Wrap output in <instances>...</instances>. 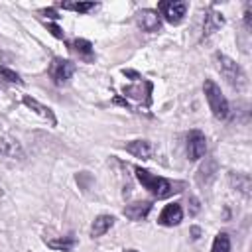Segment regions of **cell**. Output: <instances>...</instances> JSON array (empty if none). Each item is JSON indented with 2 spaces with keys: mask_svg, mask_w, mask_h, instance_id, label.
Here are the masks:
<instances>
[{
  "mask_svg": "<svg viewBox=\"0 0 252 252\" xmlns=\"http://www.w3.org/2000/svg\"><path fill=\"white\" fill-rule=\"evenodd\" d=\"M134 171H136L138 181H140L154 197H158V199H163V197L171 195L173 191H177V189H173V185H171L167 179H163V177H159V175H154V173H150L148 169L136 167Z\"/></svg>",
  "mask_w": 252,
  "mask_h": 252,
  "instance_id": "obj_1",
  "label": "cell"
},
{
  "mask_svg": "<svg viewBox=\"0 0 252 252\" xmlns=\"http://www.w3.org/2000/svg\"><path fill=\"white\" fill-rule=\"evenodd\" d=\"M150 209H152V203H148V201H142V203H134V205H128V207L124 209V215H126L130 220H142V219H146V217H148Z\"/></svg>",
  "mask_w": 252,
  "mask_h": 252,
  "instance_id": "obj_11",
  "label": "cell"
},
{
  "mask_svg": "<svg viewBox=\"0 0 252 252\" xmlns=\"http://www.w3.org/2000/svg\"><path fill=\"white\" fill-rule=\"evenodd\" d=\"M41 14H45L47 18H53V20H57V18H59V16H57V12H55V10H51V8H49V10H41Z\"/></svg>",
  "mask_w": 252,
  "mask_h": 252,
  "instance_id": "obj_25",
  "label": "cell"
},
{
  "mask_svg": "<svg viewBox=\"0 0 252 252\" xmlns=\"http://www.w3.org/2000/svg\"><path fill=\"white\" fill-rule=\"evenodd\" d=\"M215 61H217V67H219L220 75L228 81L230 87L240 89V87L246 85V75H244V71H242L230 57H226V55H222V53H217V55H215Z\"/></svg>",
  "mask_w": 252,
  "mask_h": 252,
  "instance_id": "obj_3",
  "label": "cell"
},
{
  "mask_svg": "<svg viewBox=\"0 0 252 252\" xmlns=\"http://www.w3.org/2000/svg\"><path fill=\"white\" fill-rule=\"evenodd\" d=\"M71 49L73 51H77L79 55H83V57H91L93 55V43L91 41H87V39H73V43H71Z\"/></svg>",
  "mask_w": 252,
  "mask_h": 252,
  "instance_id": "obj_18",
  "label": "cell"
},
{
  "mask_svg": "<svg viewBox=\"0 0 252 252\" xmlns=\"http://www.w3.org/2000/svg\"><path fill=\"white\" fill-rule=\"evenodd\" d=\"M73 73H75V65L67 59H55L49 67V75L55 85H65L73 77Z\"/></svg>",
  "mask_w": 252,
  "mask_h": 252,
  "instance_id": "obj_5",
  "label": "cell"
},
{
  "mask_svg": "<svg viewBox=\"0 0 252 252\" xmlns=\"http://www.w3.org/2000/svg\"><path fill=\"white\" fill-rule=\"evenodd\" d=\"M207 152V138L203 132L193 130L187 136V156L189 159H201Z\"/></svg>",
  "mask_w": 252,
  "mask_h": 252,
  "instance_id": "obj_6",
  "label": "cell"
},
{
  "mask_svg": "<svg viewBox=\"0 0 252 252\" xmlns=\"http://www.w3.org/2000/svg\"><path fill=\"white\" fill-rule=\"evenodd\" d=\"M51 248H59V250H71L73 248V244H75V240L73 238H61V240H49L47 242Z\"/></svg>",
  "mask_w": 252,
  "mask_h": 252,
  "instance_id": "obj_20",
  "label": "cell"
},
{
  "mask_svg": "<svg viewBox=\"0 0 252 252\" xmlns=\"http://www.w3.org/2000/svg\"><path fill=\"white\" fill-rule=\"evenodd\" d=\"M203 91H205L207 102H209V106H211L215 118H219V120H226L228 114H230V106H228V100L224 98V94L220 93L219 85H217L215 81L207 79L205 85H203Z\"/></svg>",
  "mask_w": 252,
  "mask_h": 252,
  "instance_id": "obj_2",
  "label": "cell"
},
{
  "mask_svg": "<svg viewBox=\"0 0 252 252\" xmlns=\"http://www.w3.org/2000/svg\"><path fill=\"white\" fill-rule=\"evenodd\" d=\"M185 10H187V4L185 2H179V0H171V2H159L158 4V12L163 14V18L169 22V24H179L185 16Z\"/></svg>",
  "mask_w": 252,
  "mask_h": 252,
  "instance_id": "obj_4",
  "label": "cell"
},
{
  "mask_svg": "<svg viewBox=\"0 0 252 252\" xmlns=\"http://www.w3.org/2000/svg\"><path fill=\"white\" fill-rule=\"evenodd\" d=\"M136 22L144 32H150V33L161 30V20L158 10H140L136 14Z\"/></svg>",
  "mask_w": 252,
  "mask_h": 252,
  "instance_id": "obj_7",
  "label": "cell"
},
{
  "mask_svg": "<svg viewBox=\"0 0 252 252\" xmlns=\"http://www.w3.org/2000/svg\"><path fill=\"white\" fill-rule=\"evenodd\" d=\"M215 171H217V161H215V159H207V163H203L201 169H199L197 181H199L201 185H203V183H209V181L213 179Z\"/></svg>",
  "mask_w": 252,
  "mask_h": 252,
  "instance_id": "obj_15",
  "label": "cell"
},
{
  "mask_svg": "<svg viewBox=\"0 0 252 252\" xmlns=\"http://www.w3.org/2000/svg\"><path fill=\"white\" fill-rule=\"evenodd\" d=\"M0 154L6 156V158H22V150L18 146L16 140H10V138H0Z\"/></svg>",
  "mask_w": 252,
  "mask_h": 252,
  "instance_id": "obj_14",
  "label": "cell"
},
{
  "mask_svg": "<svg viewBox=\"0 0 252 252\" xmlns=\"http://www.w3.org/2000/svg\"><path fill=\"white\" fill-rule=\"evenodd\" d=\"M222 24H224V18H222L219 12H209V14L205 16V22H203V33L209 35V33L217 32Z\"/></svg>",
  "mask_w": 252,
  "mask_h": 252,
  "instance_id": "obj_13",
  "label": "cell"
},
{
  "mask_svg": "<svg viewBox=\"0 0 252 252\" xmlns=\"http://www.w3.org/2000/svg\"><path fill=\"white\" fill-rule=\"evenodd\" d=\"M126 152L132 154L134 158L150 159V158H152V152H154V146H152L148 140H134V142L126 144Z\"/></svg>",
  "mask_w": 252,
  "mask_h": 252,
  "instance_id": "obj_9",
  "label": "cell"
},
{
  "mask_svg": "<svg viewBox=\"0 0 252 252\" xmlns=\"http://www.w3.org/2000/svg\"><path fill=\"white\" fill-rule=\"evenodd\" d=\"M124 75H126V77H132L134 81L142 79V77H140V73H136V71H130V69H124Z\"/></svg>",
  "mask_w": 252,
  "mask_h": 252,
  "instance_id": "obj_24",
  "label": "cell"
},
{
  "mask_svg": "<svg viewBox=\"0 0 252 252\" xmlns=\"http://www.w3.org/2000/svg\"><path fill=\"white\" fill-rule=\"evenodd\" d=\"M211 252H230V238H228L226 232H220V234L215 236Z\"/></svg>",
  "mask_w": 252,
  "mask_h": 252,
  "instance_id": "obj_17",
  "label": "cell"
},
{
  "mask_svg": "<svg viewBox=\"0 0 252 252\" xmlns=\"http://www.w3.org/2000/svg\"><path fill=\"white\" fill-rule=\"evenodd\" d=\"M63 10H73V12H79V14H85V12H91L96 8L94 2H61L59 4Z\"/></svg>",
  "mask_w": 252,
  "mask_h": 252,
  "instance_id": "obj_16",
  "label": "cell"
},
{
  "mask_svg": "<svg viewBox=\"0 0 252 252\" xmlns=\"http://www.w3.org/2000/svg\"><path fill=\"white\" fill-rule=\"evenodd\" d=\"M126 252H136V250H126Z\"/></svg>",
  "mask_w": 252,
  "mask_h": 252,
  "instance_id": "obj_27",
  "label": "cell"
},
{
  "mask_svg": "<svg viewBox=\"0 0 252 252\" xmlns=\"http://www.w3.org/2000/svg\"><path fill=\"white\" fill-rule=\"evenodd\" d=\"M236 189H240L244 195H248L250 193V177L236 173Z\"/></svg>",
  "mask_w": 252,
  "mask_h": 252,
  "instance_id": "obj_21",
  "label": "cell"
},
{
  "mask_svg": "<svg viewBox=\"0 0 252 252\" xmlns=\"http://www.w3.org/2000/svg\"><path fill=\"white\" fill-rule=\"evenodd\" d=\"M191 234H193V238L197 240V238L201 236V230H199V226H193V228H191Z\"/></svg>",
  "mask_w": 252,
  "mask_h": 252,
  "instance_id": "obj_26",
  "label": "cell"
},
{
  "mask_svg": "<svg viewBox=\"0 0 252 252\" xmlns=\"http://www.w3.org/2000/svg\"><path fill=\"white\" fill-rule=\"evenodd\" d=\"M189 203H191V209H189V213H191V215H197V213H199V209H201V205H199V199H197V197H191V199H189Z\"/></svg>",
  "mask_w": 252,
  "mask_h": 252,
  "instance_id": "obj_23",
  "label": "cell"
},
{
  "mask_svg": "<svg viewBox=\"0 0 252 252\" xmlns=\"http://www.w3.org/2000/svg\"><path fill=\"white\" fill-rule=\"evenodd\" d=\"M47 30L51 32V35H53V37H57V39H61V37H63V30H61L57 24H51V22H49V24H47Z\"/></svg>",
  "mask_w": 252,
  "mask_h": 252,
  "instance_id": "obj_22",
  "label": "cell"
},
{
  "mask_svg": "<svg viewBox=\"0 0 252 252\" xmlns=\"http://www.w3.org/2000/svg\"><path fill=\"white\" fill-rule=\"evenodd\" d=\"M22 102L30 108V110H33L35 114H39L41 118H45V120H49V124H57V120H55V116H53V112H51V108H47V106H43L41 102H37L35 98H32V96H24L22 98Z\"/></svg>",
  "mask_w": 252,
  "mask_h": 252,
  "instance_id": "obj_10",
  "label": "cell"
},
{
  "mask_svg": "<svg viewBox=\"0 0 252 252\" xmlns=\"http://www.w3.org/2000/svg\"><path fill=\"white\" fill-rule=\"evenodd\" d=\"M0 77H2L4 81H8V83H16V85H22V79H20V75H18L16 71H12V69L4 67V65H0Z\"/></svg>",
  "mask_w": 252,
  "mask_h": 252,
  "instance_id": "obj_19",
  "label": "cell"
},
{
  "mask_svg": "<svg viewBox=\"0 0 252 252\" xmlns=\"http://www.w3.org/2000/svg\"><path fill=\"white\" fill-rule=\"evenodd\" d=\"M114 224V217L110 215H98L91 226V236L96 238V236H102L106 230H110V226Z\"/></svg>",
  "mask_w": 252,
  "mask_h": 252,
  "instance_id": "obj_12",
  "label": "cell"
},
{
  "mask_svg": "<svg viewBox=\"0 0 252 252\" xmlns=\"http://www.w3.org/2000/svg\"><path fill=\"white\" fill-rule=\"evenodd\" d=\"M183 219V211H181V205L179 203H169L163 207L161 215H159V224L163 226H175L179 224Z\"/></svg>",
  "mask_w": 252,
  "mask_h": 252,
  "instance_id": "obj_8",
  "label": "cell"
}]
</instances>
